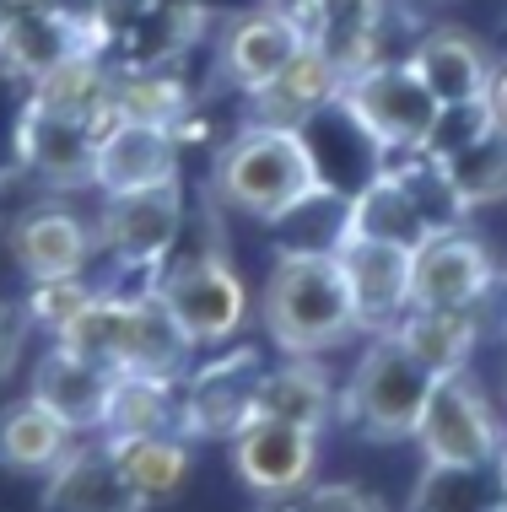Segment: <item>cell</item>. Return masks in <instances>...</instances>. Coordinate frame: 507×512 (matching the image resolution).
Listing matches in <instances>:
<instances>
[{
	"mask_svg": "<svg viewBox=\"0 0 507 512\" xmlns=\"http://www.w3.org/2000/svg\"><path fill=\"white\" fill-rule=\"evenodd\" d=\"M205 189H211V205H222V211L276 227L292 211H303L308 200L330 195V178L319 168L308 130H281V124L249 119L216 151Z\"/></svg>",
	"mask_w": 507,
	"mask_h": 512,
	"instance_id": "1",
	"label": "cell"
},
{
	"mask_svg": "<svg viewBox=\"0 0 507 512\" xmlns=\"http://www.w3.org/2000/svg\"><path fill=\"white\" fill-rule=\"evenodd\" d=\"M259 329L281 356H319L356 335L335 248H286L259 286Z\"/></svg>",
	"mask_w": 507,
	"mask_h": 512,
	"instance_id": "2",
	"label": "cell"
},
{
	"mask_svg": "<svg viewBox=\"0 0 507 512\" xmlns=\"http://www.w3.org/2000/svg\"><path fill=\"white\" fill-rule=\"evenodd\" d=\"M432 367L394 335H367V351L356 356L346 389L335 399V415L367 442H405L416 437L421 410L432 394Z\"/></svg>",
	"mask_w": 507,
	"mask_h": 512,
	"instance_id": "3",
	"label": "cell"
},
{
	"mask_svg": "<svg viewBox=\"0 0 507 512\" xmlns=\"http://www.w3.org/2000/svg\"><path fill=\"white\" fill-rule=\"evenodd\" d=\"M157 302L178 318L195 351H216V345H232L249 329L254 318V297L249 281L238 275V265L222 254V248H200V254L168 259L152 275Z\"/></svg>",
	"mask_w": 507,
	"mask_h": 512,
	"instance_id": "4",
	"label": "cell"
},
{
	"mask_svg": "<svg viewBox=\"0 0 507 512\" xmlns=\"http://www.w3.org/2000/svg\"><path fill=\"white\" fill-rule=\"evenodd\" d=\"M340 108L356 130L367 135V146L378 157H394V151H427L432 124H437V98L427 92V81L416 76L410 60H373L356 76H346L340 87Z\"/></svg>",
	"mask_w": 507,
	"mask_h": 512,
	"instance_id": "5",
	"label": "cell"
},
{
	"mask_svg": "<svg viewBox=\"0 0 507 512\" xmlns=\"http://www.w3.org/2000/svg\"><path fill=\"white\" fill-rule=\"evenodd\" d=\"M421 442V475H481L502 459V421L491 410V399L481 394V383L470 372H448L432 383L427 410L416 426Z\"/></svg>",
	"mask_w": 507,
	"mask_h": 512,
	"instance_id": "6",
	"label": "cell"
},
{
	"mask_svg": "<svg viewBox=\"0 0 507 512\" xmlns=\"http://www.w3.org/2000/svg\"><path fill=\"white\" fill-rule=\"evenodd\" d=\"M497 286V259L470 227H437L410 248V308H481Z\"/></svg>",
	"mask_w": 507,
	"mask_h": 512,
	"instance_id": "7",
	"label": "cell"
},
{
	"mask_svg": "<svg viewBox=\"0 0 507 512\" xmlns=\"http://www.w3.org/2000/svg\"><path fill=\"white\" fill-rule=\"evenodd\" d=\"M92 232H98V248H108L119 265L157 275L173 259L178 232H184V189L173 178V184L130 189V195H103Z\"/></svg>",
	"mask_w": 507,
	"mask_h": 512,
	"instance_id": "8",
	"label": "cell"
},
{
	"mask_svg": "<svg viewBox=\"0 0 507 512\" xmlns=\"http://www.w3.org/2000/svg\"><path fill=\"white\" fill-rule=\"evenodd\" d=\"M259 372H265V356L254 345H232V351L211 356L205 367L184 372V421L178 432L189 442L195 437H238L243 426L254 421V389Z\"/></svg>",
	"mask_w": 507,
	"mask_h": 512,
	"instance_id": "9",
	"label": "cell"
},
{
	"mask_svg": "<svg viewBox=\"0 0 507 512\" xmlns=\"http://www.w3.org/2000/svg\"><path fill=\"white\" fill-rule=\"evenodd\" d=\"M303 44H308L303 17L276 11V6H265V0H259V6H243V11H232L227 27L216 33V81L249 98V92L265 87Z\"/></svg>",
	"mask_w": 507,
	"mask_h": 512,
	"instance_id": "10",
	"label": "cell"
},
{
	"mask_svg": "<svg viewBox=\"0 0 507 512\" xmlns=\"http://www.w3.org/2000/svg\"><path fill=\"white\" fill-rule=\"evenodd\" d=\"M340 259L356 313V335H389L410 313V248L378 243V238H340L330 243Z\"/></svg>",
	"mask_w": 507,
	"mask_h": 512,
	"instance_id": "11",
	"label": "cell"
},
{
	"mask_svg": "<svg viewBox=\"0 0 507 512\" xmlns=\"http://www.w3.org/2000/svg\"><path fill=\"white\" fill-rule=\"evenodd\" d=\"M98 130L103 124L54 114V108H38L27 98L17 119V168L49 189H87L92 162H98Z\"/></svg>",
	"mask_w": 507,
	"mask_h": 512,
	"instance_id": "12",
	"label": "cell"
},
{
	"mask_svg": "<svg viewBox=\"0 0 507 512\" xmlns=\"http://www.w3.org/2000/svg\"><path fill=\"white\" fill-rule=\"evenodd\" d=\"M114 389H119V372L92 362V356L71 351V345L54 340L33 367V399L44 410H54L76 437H92L108 426V410H114Z\"/></svg>",
	"mask_w": 507,
	"mask_h": 512,
	"instance_id": "13",
	"label": "cell"
},
{
	"mask_svg": "<svg viewBox=\"0 0 507 512\" xmlns=\"http://www.w3.org/2000/svg\"><path fill=\"white\" fill-rule=\"evenodd\" d=\"M178 178V130L146 119H108L98 130V162H92V189L103 195H130Z\"/></svg>",
	"mask_w": 507,
	"mask_h": 512,
	"instance_id": "14",
	"label": "cell"
},
{
	"mask_svg": "<svg viewBox=\"0 0 507 512\" xmlns=\"http://www.w3.org/2000/svg\"><path fill=\"white\" fill-rule=\"evenodd\" d=\"M232 469L238 480L259 496H286L308 491L313 469H319V432L292 421H254L232 437Z\"/></svg>",
	"mask_w": 507,
	"mask_h": 512,
	"instance_id": "15",
	"label": "cell"
},
{
	"mask_svg": "<svg viewBox=\"0 0 507 512\" xmlns=\"http://www.w3.org/2000/svg\"><path fill=\"white\" fill-rule=\"evenodd\" d=\"M416 65V76L427 81L437 108H475L486 103V87L497 76V54L486 49V38H475L470 27H427L405 54Z\"/></svg>",
	"mask_w": 507,
	"mask_h": 512,
	"instance_id": "16",
	"label": "cell"
},
{
	"mask_svg": "<svg viewBox=\"0 0 507 512\" xmlns=\"http://www.w3.org/2000/svg\"><path fill=\"white\" fill-rule=\"evenodd\" d=\"M340 87H346L340 65L308 38L265 87L249 92V119L254 124H281V130H308L313 119L330 114L340 103Z\"/></svg>",
	"mask_w": 507,
	"mask_h": 512,
	"instance_id": "17",
	"label": "cell"
},
{
	"mask_svg": "<svg viewBox=\"0 0 507 512\" xmlns=\"http://www.w3.org/2000/svg\"><path fill=\"white\" fill-rule=\"evenodd\" d=\"M92 49V27L60 0H22L0 6V60L22 76H44L60 60Z\"/></svg>",
	"mask_w": 507,
	"mask_h": 512,
	"instance_id": "18",
	"label": "cell"
},
{
	"mask_svg": "<svg viewBox=\"0 0 507 512\" xmlns=\"http://www.w3.org/2000/svg\"><path fill=\"white\" fill-rule=\"evenodd\" d=\"M6 248L27 281H60V275H81L92 265L98 232H92V221H81L65 205H33V211L11 221Z\"/></svg>",
	"mask_w": 507,
	"mask_h": 512,
	"instance_id": "19",
	"label": "cell"
},
{
	"mask_svg": "<svg viewBox=\"0 0 507 512\" xmlns=\"http://www.w3.org/2000/svg\"><path fill=\"white\" fill-rule=\"evenodd\" d=\"M44 512H146V507L119 475L108 437H92L76 442L44 475Z\"/></svg>",
	"mask_w": 507,
	"mask_h": 512,
	"instance_id": "20",
	"label": "cell"
},
{
	"mask_svg": "<svg viewBox=\"0 0 507 512\" xmlns=\"http://www.w3.org/2000/svg\"><path fill=\"white\" fill-rule=\"evenodd\" d=\"M340 232H346V238H378V243L416 248L437 227L427 221V211L416 205V195H410V184H405L400 168H373V173H367V184L346 200Z\"/></svg>",
	"mask_w": 507,
	"mask_h": 512,
	"instance_id": "21",
	"label": "cell"
},
{
	"mask_svg": "<svg viewBox=\"0 0 507 512\" xmlns=\"http://www.w3.org/2000/svg\"><path fill=\"white\" fill-rule=\"evenodd\" d=\"M335 383L313 356H281L276 367L259 372L254 389V415L259 421H292L308 432H324L335 421Z\"/></svg>",
	"mask_w": 507,
	"mask_h": 512,
	"instance_id": "22",
	"label": "cell"
},
{
	"mask_svg": "<svg viewBox=\"0 0 507 512\" xmlns=\"http://www.w3.org/2000/svg\"><path fill=\"white\" fill-rule=\"evenodd\" d=\"M383 22L389 0H319L308 11V38L340 65V76H356L362 65L383 60Z\"/></svg>",
	"mask_w": 507,
	"mask_h": 512,
	"instance_id": "23",
	"label": "cell"
},
{
	"mask_svg": "<svg viewBox=\"0 0 507 512\" xmlns=\"http://www.w3.org/2000/svg\"><path fill=\"white\" fill-rule=\"evenodd\" d=\"M421 362L432 367V378H448V372H470V356L486 335V302L481 308H410L394 329Z\"/></svg>",
	"mask_w": 507,
	"mask_h": 512,
	"instance_id": "24",
	"label": "cell"
},
{
	"mask_svg": "<svg viewBox=\"0 0 507 512\" xmlns=\"http://www.w3.org/2000/svg\"><path fill=\"white\" fill-rule=\"evenodd\" d=\"M76 448V432L54 410H44L33 394L0 410V464L11 475H38L44 480L65 453Z\"/></svg>",
	"mask_w": 507,
	"mask_h": 512,
	"instance_id": "25",
	"label": "cell"
},
{
	"mask_svg": "<svg viewBox=\"0 0 507 512\" xmlns=\"http://www.w3.org/2000/svg\"><path fill=\"white\" fill-rule=\"evenodd\" d=\"M108 448H114V459H119V475H125V486L141 496V507H157V502H168V496H178V486H184L189 469H195L189 437H178V432L108 437Z\"/></svg>",
	"mask_w": 507,
	"mask_h": 512,
	"instance_id": "26",
	"label": "cell"
},
{
	"mask_svg": "<svg viewBox=\"0 0 507 512\" xmlns=\"http://www.w3.org/2000/svg\"><path fill=\"white\" fill-rule=\"evenodd\" d=\"M135 308H141V292L135 297H119V292H92L81 302V313L60 329V345L92 356V362L114 367L119 378L130 372V351H135Z\"/></svg>",
	"mask_w": 507,
	"mask_h": 512,
	"instance_id": "27",
	"label": "cell"
},
{
	"mask_svg": "<svg viewBox=\"0 0 507 512\" xmlns=\"http://www.w3.org/2000/svg\"><path fill=\"white\" fill-rule=\"evenodd\" d=\"M33 103L54 108V114L87 119V124H108V108H114V71L98 60V49H81L71 60H60L54 71L33 76Z\"/></svg>",
	"mask_w": 507,
	"mask_h": 512,
	"instance_id": "28",
	"label": "cell"
},
{
	"mask_svg": "<svg viewBox=\"0 0 507 512\" xmlns=\"http://www.w3.org/2000/svg\"><path fill=\"white\" fill-rule=\"evenodd\" d=\"M178 421H184V378H119L103 437L178 432ZM178 437H184V432H178Z\"/></svg>",
	"mask_w": 507,
	"mask_h": 512,
	"instance_id": "29",
	"label": "cell"
},
{
	"mask_svg": "<svg viewBox=\"0 0 507 512\" xmlns=\"http://www.w3.org/2000/svg\"><path fill=\"white\" fill-rule=\"evenodd\" d=\"M448 173V189H454V200L464 205V216L481 211V205H497L507 200V135L491 124L481 130L470 146L448 151V157H437Z\"/></svg>",
	"mask_w": 507,
	"mask_h": 512,
	"instance_id": "30",
	"label": "cell"
},
{
	"mask_svg": "<svg viewBox=\"0 0 507 512\" xmlns=\"http://www.w3.org/2000/svg\"><path fill=\"white\" fill-rule=\"evenodd\" d=\"M184 108H189V92L168 71L141 65V71L114 76V108H108V119H146V124H173L178 130Z\"/></svg>",
	"mask_w": 507,
	"mask_h": 512,
	"instance_id": "31",
	"label": "cell"
},
{
	"mask_svg": "<svg viewBox=\"0 0 507 512\" xmlns=\"http://www.w3.org/2000/svg\"><path fill=\"white\" fill-rule=\"evenodd\" d=\"M92 297V286L81 281V275H60V281H33V292H27V313H33V324H44L49 335H60L65 324L81 313V302Z\"/></svg>",
	"mask_w": 507,
	"mask_h": 512,
	"instance_id": "32",
	"label": "cell"
},
{
	"mask_svg": "<svg viewBox=\"0 0 507 512\" xmlns=\"http://www.w3.org/2000/svg\"><path fill=\"white\" fill-rule=\"evenodd\" d=\"M27 335H33V313H27V302L0 297V383L17 372L22 351H27Z\"/></svg>",
	"mask_w": 507,
	"mask_h": 512,
	"instance_id": "33",
	"label": "cell"
},
{
	"mask_svg": "<svg viewBox=\"0 0 507 512\" xmlns=\"http://www.w3.org/2000/svg\"><path fill=\"white\" fill-rule=\"evenodd\" d=\"M303 512H389L373 491L351 486V480H330V486H308Z\"/></svg>",
	"mask_w": 507,
	"mask_h": 512,
	"instance_id": "34",
	"label": "cell"
},
{
	"mask_svg": "<svg viewBox=\"0 0 507 512\" xmlns=\"http://www.w3.org/2000/svg\"><path fill=\"white\" fill-rule=\"evenodd\" d=\"M486 114L507 135V60H497V76H491V87H486Z\"/></svg>",
	"mask_w": 507,
	"mask_h": 512,
	"instance_id": "35",
	"label": "cell"
},
{
	"mask_svg": "<svg viewBox=\"0 0 507 512\" xmlns=\"http://www.w3.org/2000/svg\"><path fill=\"white\" fill-rule=\"evenodd\" d=\"M265 6H276V11H292V17H303V27H308V11L319 6V0H265Z\"/></svg>",
	"mask_w": 507,
	"mask_h": 512,
	"instance_id": "36",
	"label": "cell"
},
{
	"mask_svg": "<svg viewBox=\"0 0 507 512\" xmlns=\"http://www.w3.org/2000/svg\"><path fill=\"white\" fill-rule=\"evenodd\" d=\"M502 459H507V442H502Z\"/></svg>",
	"mask_w": 507,
	"mask_h": 512,
	"instance_id": "37",
	"label": "cell"
}]
</instances>
